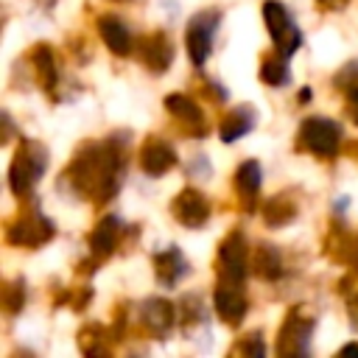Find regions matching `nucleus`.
Instances as JSON below:
<instances>
[{
  "label": "nucleus",
  "instance_id": "5",
  "mask_svg": "<svg viewBox=\"0 0 358 358\" xmlns=\"http://www.w3.org/2000/svg\"><path fill=\"white\" fill-rule=\"evenodd\" d=\"M299 143L316 154V157H336L338 151V143H341V126L330 117H308L302 126H299Z\"/></svg>",
  "mask_w": 358,
  "mask_h": 358
},
{
  "label": "nucleus",
  "instance_id": "19",
  "mask_svg": "<svg viewBox=\"0 0 358 358\" xmlns=\"http://www.w3.org/2000/svg\"><path fill=\"white\" fill-rule=\"evenodd\" d=\"M165 106H168V112L173 115V117H179L185 126H204V117H201V112H199V106L187 98V95H168L165 98Z\"/></svg>",
  "mask_w": 358,
  "mask_h": 358
},
{
  "label": "nucleus",
  "instance_id": "20",
  "mask_svg": "<svg viewBox=\"0 0 358 358\" xmlns=\"http://www.w3.org/2000/svg\"><path fill=\"white\" fill-rule=\"evenodd\" d=\"M288 56H282L280 50L274 53V56H268V59H263V67H260V78L266 81V84H271V87H282V84H288Z\"/></svg>",
  "mask_w": 358,
  "mask_h": 358
},
{
  "label": "nucleus",
  "instance_id": "1",
  "mask_svg": "<svg viewBox=\"0 0 358 358\" xmlns=\"http://www.w3.org/2000/svg\"><path fill=\"white\" fill-rule=\"evenodd\" d=\"M120 157L117 151H103L101 145H92L87 157H78L70 165V173H64V179H70L81 193L95 196L98 201H106L109 196L117 193L120 185Z\"/></svg>",
  "mask_w": 358,
  "mask_h": 358
},
{
  "label": "nucleus",
  "instance_id": "21",
  "mask_svg": "<svg viewBox=\"0 0 358 358\" xmlns=\"http://www.w3.org/2000/svg\"><path fill=\"white\" fill-rule=\"evenodd\" d=\"M34 64H36V73H39V78H42V84L50 90L53 84H56V64H53V53H50V48H45V45H39L36 50H34Z\"/></svg>",
  "mask_w": 358,
  "mask_h": 358
},
{
  "label": "nucleus",
  "instance_id": "2",
  "mask_svg": "<svg viewBox=\"0 0 358 358\" xmlns=\"http://www.w3.org/2000/svg\"><path fill=\"white\" fill-rule=\"evenodd\" d=\"M48 168V151L34 143V140H25L11 162V171H8V182H11V190L17 196H28L31 187L39 182V176L45 173Z\"/></svg>",
  "mask_w": 358,
  "mask_h": 358
},
{
  "label": "nucleus",
  "instance_id": "8",
  "mask_svg": "<svg viewBox=\"0 0 358 358\" xmlns=\"http://www.w3.org/2000/svg\"><path fill=\"white\" fill-rule=\"evenodd\" d=\"M176 165V154L173 148L162 140V137H148L145 145L140 148V168L148 176H162L165 171H171Z\"/></svg>",
  "mask_w": 358,
  "mask_h": 358
},
{
  "label": "nucleus",
  "instance_id": "7",
  "mask_svg": "<svg viewBox=\"0 0 358 358\" xmlns=\"http://www.w3.org/2000/svg\"><path fill=\"white\" fill-rule=\"evenodd\" d=\"M215 313L227 322V324H238L246 313V296L241 291V282L232 280H221L215 288Z\"/></svg>",
  "mask_w": 358,
  "mask_h": 358
},
{
  "label": "nucleus",
  "instance_id": "25",
  "mask_svg": "<svg viewBox=\"0 0 358 358\" xmlns=\"http://www.w3.org/2000/svg\"><path fill=\"white\" fill-rule=\"evenodd\" d=\"M243 352H255V355H263V344H260V336H257V333H252V341H249V344L243 341Z\"/></svg>",
  "mask_w": 358,
  "mask_h": 358
},
{
  "label": "nucleus",
  "instance_id": "15",
  "mask_svg": "<svg viewBox=\"0 0 358 358\" xmlns=\"http://www.w3.org/2000/svg\"><path fill=\"white\" fill-rule=\"evenodd\" d=\"M154 268H157L159 282L168 285V288L176 285V282L187 274V263H185V257H182L179 249H165V252H159V255L154 257Z\"/></svg>",
  "mask_w": 358,
  "mask_h": 358
},
{
  "label": "nucleus",
  "instance_id": "13",
  "mask_svg": "<svg viewBox=\"0 0 358 358\" xmlns=\"http://www.w3.org/2000/svg\"><path fill=\"white\" fill-rule=\"evenodd\" d=\"M255 120H257V115H255V109L252 106H235L224 120H221V140L224 143H235V140H241L243 134H249L252 129H255Z\"/></svg>",
  "mask_w": 358,
  "mask_h": 358
},
{
  "label": "nucleus",
  "instance_id": "26",
  "mask_svg": "<svg viewBox=\"0 0 358 358\" xmlns=\"http://www.w3.org/2000/svg\"><path fill=\"white\" fill-rule=\"evenodd\" d=\"M322 3H324V6H330V8H336V6H341L344 0H322Z\"/></svg>",
  "mask_w": 358,
  "mask_h": 358
},
{
  "label": "nucleus",
  "instance_id": "4",
  "mask_svg": "<svg viewBox=\"0 0 358 358\" xmlns=\"http://www.w3.org/2000/svg\"><path fill=\"white\" fill-rule=\"evenodd\" d=\"M218 22H221V14L215 8H207V11H199L190 22H187V31H185V48H187V56L196 67H201L207 59H210V50H213V39H215V31H218Z\"/></svg>",
  "mask_w": 358,
  "mask_h": 358
},
{
  "label": "nucleus",
  "instance_id": "27",
  "mask_svg": "<svg viewBox=\"0 0 358 358\" xmlns=\"http://www.w3.org/2000/svg\"><path fill=\"white\" fill-rule=\"evenodd\" d=\"M341 352H358V344H347Z\"/></svg>",
  "mask_w": 358,
  "mask_h": 358
},
{
  "label": "nucleus",
  "instance_id": "24",
  "mask_svg": "<svg viewBox=\"0 0 358 358\" xmlns=\"http://www.w3.org/2000/svg\"><path fill=\"white\" fill-rule=\"evenodd\" d=\"M347 109H350L352 120L358 123V84H352V87H350V95H347Z\"/></svg>",
  "mask_w": 358,
  "mask_h": 358
},
{
  "label": "nucleus",
  "instance_id": "16",
  "mask_svg": "<svg viewBox=\"0 0 358 358\" xmlns=\"http://www.w3.org/2000/svg\"><path fill=\"white\" fill-rule=\"evenodd\" d=\"M260 179H263V171H260V165L255 159H246L238 168V173H235V190H238V196L246 204H255L257 190H260Z\"/></svg>",
  "mask_w": 358,
  "mask_h": 358
},
{
  "label": "nucleus",
  "instance_id": "12",
  "mask_svg": "<svg viewBox=\"0 0 358 358\" xmlns=\"http://www.w3.org/2000/svg\"><path fill=\"white\" fill-rule=\"evenodd\" d=\"M140 59L151 67V70H165L173 59V45L168 42L165 34H151L148 39L140 42Z\"/></svg>",
  "mask_w": 358,
  "mask_h": 358
},
{
  "label": "nucleus",
  "instance_id": "11",
  "mask_svg": "<svg viewBox=\"0 0 358 358\" xmlns=\"http://www.w3.org/2000/svg\"><path fill=\"white\" fill-rule=\"evenodd\" d=\"M98 31H101V39L106 42V48L117 56H126L131 53V34L126 28V22L120 17H112V14H103L98 20Z\"/></svg>",
  "mask_w": 358,
  "mask_h": 358
},
{
  "label": "nucleus",
  "instance_id": "10",
  "mask_svg": "<svg viewBox=\"0 0 358 358\" xmlns=\"http://www.w3.org/2000/svg\"><path fill=\"white\" fill-rule=\"evenodd\" d=\"M50 235H53V224L45 215H28V218L11 224V229H8V241L17 246H39Z\"/></svg>",
  "mask_w": 358,
  "mask_h": 358
},
{
  "label": "nucleus",
  "instance_id": "23",
  "mask_svg": "<svg viewBox=\"0 0 358 358\" xmlns=\"http://www.w3.org/2000/svg\"><path fill=\"white\" fill-rule=\"evenodd\" d=\"M291 213H294V207H291V204H282L280 199H271V201L266 204V221H268L271 227H282V221H288Z\"/></svg>",
  "mask_w": 358,
  "mask_h": 358
},
{
  "label": "nucleus",
  "instance_id": "3",
  "mask_svg": "<svg viewBox=\"0 0 358 358\" xmlns=\"http://www.w3.org/2000/svg\"><path fill=\"white\" fill-rule=\"evenodd\" d=\"M263 20H266L268 36H271V42L277 45V50H280L282 56H294L296 48L302 45V34H299V28L294 25L288 8H285L280 0H266V3H263Z\"/></svg>",
  "mask_w": 358,
  "mask_h": 358
},
{
  "label": "nucleus",
  "instance_id": "6",
  "mask_svg": "<svg viewBox=\"0 0 358 358\" xmlns=\"http://www.w3.org/2000/svg\"><path fill=\"white\" fill-rule=\"evenodd\" d=\"M218 266H221V280L243 282L246 277V241L241 232H232L221 249H218Z\"/></svg>",
  "mask_w": 358,
  "mask_h": 358
},
{
  "label": "nucleus",
  "instance_id": "22",
  "mask_svg": "<svg viewBox=\"0 0 358 358\" xmlns=\"http://www.w3.org/2000/svg\"><path fill=\"white\" fill-rule=\"evenodd\" d=\"M255 266L260 268L263 277H280L282 274V263H280V255H277L274 246H260Z\"/></svg>",
  "mask_w": 358,
  "mask_h": 358
},
{
  "label": "nucleus",
  "instance_id": "9",
  "mask_svg": "<svg viewBox=\"0 0 358 358\" xmlns=\"http://www.w3.org/2000/svg\"><path fill=\"white\" fill-rule=\"evenodd\" d=\"M173 215L185 224V227H204V221L210 218V201L196 190L187 187L176 196L173 201Z\"/></svg>",
  "mask_w": 358,
  "mask_h": 358
},
{
  "label": "nucleus",
  "instance_id": "14",
  "mask_svg": "<svg viewBox=\"0 0 358 358\" xmlns=\"http://www.w3.org/2000/svg\"><path fill=\"white\" fill-rule=\"evenodd\" d=\"M310 330H313V319H302V316L294 310V313L288 316L285 327H282V336H280V347H277V350H282V347L291 341L288 352H305V350H308Z\"/></svg>",
  "mask_w": 358,
  "mask_h": 358
},
{
  "label": "nucleus",
  "instance_id": "18",
  "mask_svg": "<svg viewBox=\"0 0 358 358\" xmlns=\"http://www.w3.org/2000/svg\"><path fill=\"white\" fill-rule=\"evenodd\" d=\"M120 229H123L120 218L106 215V218L95 227V232L90 235V246H92V252H95V255H109V252L115 249V243H117Z\"/></svg>",
  "mask_w": 358,
  "mask_h": 358
},
{
  "label": "nucleus",
  "instance_id": "17",
  "mask_svg": "<svg viewBox=\"0 0 358 358\" xmlns=\"http://www.w3.org/2000/svg\"><path fill=\"white\" fill-rule=\"evenodd\" d=\"M140 316H143V324L151 333H165L173 322V308L165 299H148V302H143Z\"/></svg>",
  "mask_w": 358,
  "mask_h": 358
}]
</instances>
